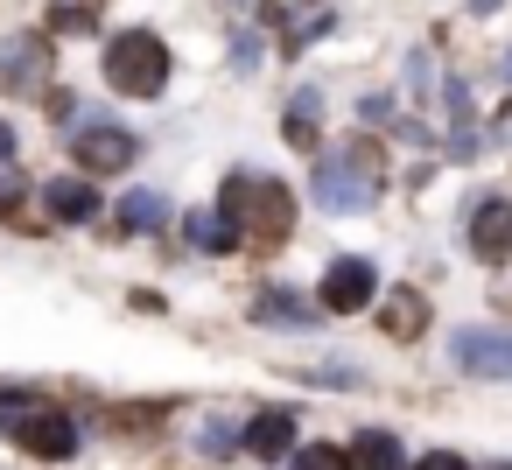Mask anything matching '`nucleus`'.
I'll return each instance as SVG.
<instances>
[{"instance_id": "f257e3e1", "label": "nucleus", "mask_w": 512, "mask_h": 470, "mask_svg": "<svg viewBox=\"0 0 512 470\" xmlns=\"http://www.w3.org/2000/svg\"><path fill=\"white\" fill-rule=\"evenodd\" d=\"M379 183H386V155H379L372 141H344L337 155H323V162H316L309 197H316L330 218H358V211H372V204H379Z\"/></svg>"}, {"instance_id": "f03ea898", "label": "nucleus", "mask_w": 512, "mask_h": 470, "mask_svg": "<svg viewBox=\"0 0 512 470\" xmlns=\"http://www.w3.org/2000/svg\"><path fill=\"white\" fill-rule=\"evenodd\" d=\"M218 211H225V225L246 232L253 246H281V239L295 232V197H288V183H274V176H225Z\"/></svg>"}, {"instance_id": "7ed1b4c3", "label": "nucleus", "mask_w": 512, "mask_h": 470, "mask_svg": "<svg viewBox=\"0 0 512 470\" xmlns=\"http://www.w3.org/2000/svg\"><path fill=\"white\" fill-rule=\"evenodd\" d=\"M169 71H176V57H169V43L155 29H120L106 43V85L120 99H162L169 92Z\"/></svg>"}, {"instance_id": "20e7f679", "label": "nucleus", "mask_w": 512, "mask_h": 470, "mask_svg": "<svg viewBox=\"0 0 512 470\" xmlns=\"http://www.w3.org/2000/svg\"><path fill=\"white\" fill-rule=\"evenodd\" d=\"M8 435H15V449H29V456H43V463L78 456V421L57 414V407H22V414L8 421Z\"/></svg>"}, {"instance_id": "39448f33", "label": "nucleus", "mask_w": 512, "mask_h": 470, "mask_svg": "<svg viewBox=\"0 0 512 470\" xmlns=\"http://www.w3.org/2000/svg\"><path fill=\"white\" fill-rule=\"evenodd\" d=\"M449 358H456L470 379H512V330L463 323V330H449Z\"/></svg>"}, {"instance_id": "423d86ee", "label": "nucleus", "mask_w": 512, "mask_h": 470, "mask_svg": "<svg viewBox=\"0 0 512 470\" xmlns=\"http://www.w3.org/2000/svg\"><path fill=\"white\" fill-rule=\"evenodd\" d=\"M71 162L85 176H120L134 162V134L127 127H71Z\"/></svg>"}, {"instance_id": "0eeeda50", "label": "nucleus", "mask_w": 512, "mask_h": 470, "mask_svg": "<svg viewBox=\"0 0 512 470\" xmlns=\"http://www.w3.org/2000/svg\"><path fill=\"white\" fill-rule=\"evenodd\" d=\"M57 71V57H50V43L43 36H8L0 43V92H43V78Z\"/></svg>"}, {"instance_id": "6e6552de", "label": "nucleus", "mask_w": 512, "mask_h": 470, "mask_svg": "<svg viewBox=\"0 0 512 470\" xmlns=\"http://www.w3.org/2000/svg\"><path fill=\"white\" fill-rule=\"evenodd\" d=\"M470 253L484 267H505L512 260V197H484L470 211Z\"/></svg>"}, {"instance_id": "1a4fd4ad", "label": "nucleus", "mask_w": 512, "mask_h": 470, "mask_svg": "<svg viewBox=\"0 0 512 470\" xmlns=\"http://www.w3.org/2000/svg\"><path fill=\"white\" fill-rule=\"evenodd\" d=\"M372 288H379L372 260H330V274H323V309H337V316H358V309L372 302Z\"/></svg>"}, {"instance_id": "9d476101", "label": "nucleus", "mask_w": 512, "mask_h": 470, "mask_svg": "<svg viewBox=\"0 0 512 470\" xmlns=\"http://www.w3.org/2000/svg\"><path fill=\"white\" fill-rule=\"evenodd\" d=\"M43 204H50V218H64V225H85V218H99V190H92L85 176H57V183L43 190Z\"/></svg>"}, {"instance_id": "9b49d317", "label": "nucleus", "mask_w": 512, "mask_h": 470, "mask_svg": "<svg viewBox=\"0 0 512 470\" xmlns=\"http://www.w3.org/2000/svg\"><path fill=\"white\" fill-rule=\"evenodd\" d=\"M246 449H253V456H267V463H281V456L295 449V414H288V407H267V414H253V428H246Z\"/></svg>"}, {"instance_id": "f8f14e48", "label": "nucleus", "mask_w": 512, "mask_h": 470, "mask_svg": "<svg viewBox=\"0 0 512 470\" xmlns=\"http://www.w3.org/2000/svg\"><path fill=\"white\" fill-rule=\"evenodd\" d=\"M281 134H288V148H316L323 141V92H295L288 99V120H281Z\"/></svg>"}, {"instance_id": "ddd939ff", "label": "nucleus", "mask_w": 512, "mask_h": 470, "mask_svg": "<svg viewBox=\"0 0 512 470\" xmlns=\"http://www.w3.org/2000/svg\"><path fill=\"white\" fill-rule=\"evenodd\" d=\"M113 225H120V232H162V225H169V204H162L155 190H127V197L113 204Z\"/></svg>"}, {"instance_id": "4468645a", "label": "nucleus", "mask_w": 512, "mask_h": 470, "mask_svg": "<svg viewBox=\"0 0 512 470\" xmlns=\"http://www.w3.org/2000/svg\"><path fill=\"white\" fill-rule=\"evenodd\" d=\"M400 463H407V449L386 428H358L351 435V470H400Z\"/></svg>"}, {"instance_id": "2eb2a0df", "label": "nucleus", "mask_w": 512, "mask_h": 470, "mask_svg": "<svg viewBox=\"0 0 512 470\" xmlns=\"http://www.w3.org/2000/svg\"><path fill=\"white\" fill-rule=\"evenodd\" d=\"M379 323H386V337H400V344H407V337H421V330H428V302H421L414 288H393V302L379 309Z\"/></svg>"}, {"instance_id": "dca6fc26", "label": "nucleus", "mask_w": 512, "mask_h": 470, "mask_svg": "<svg viewBox=\"0 0 512 470\" xmlns=\"http://www.w3.org/2000/svg\"><path fill=\"white\" fill-rule=\"evenodd\" d=\"M183 232H190V246H197V253H225V246L239 239V232L225 225V211H190V218H183Z\"/></svg>"}, {"instance_id": "f3484780", "label": "nucleus", "mask_w": 512, "mask_h": 470, "mask_svg": "<svg viewBox=\"0 0 512 470\" xmlns=\"http://www.w3.org/2000/svg\"><path fill=\"white\" fill-rule=\"evenodd\" d=\"M288 470H351V449H337V442H295Z\"/></svg>"}, {"instance_id": "a211bd4d", "label": "nucleus", "mask_w": 512, "mask_h": 470, "mask_svg": "<svg viewBox=\"0 0 512 470\" xmlns=\"http://www.w3.org/2000/svg\"><path fill=\"white\" fill-rule=\"evenodd\" d=\"M253 316H260V323H309V309H302L295 295H274V288L253 295Z\"/></svg>"}, {"instance_id": "6ab92c4d", "label": "nucleus", "mask_w": 512, "mask_h": 470, "mask_svg": "<svg viewBox=\"0 0 512 470\" xmlns=\"http://www.w3.org/2000/svg\"><path fill=\"white\" fill-rule=\"evenodd\" d=\"M197 442H204V456H232V449H239V428H232V421H204Z\"/></svg>"}, {"instance_id": "aec40b11", "label": "nucleus", "mask_w": 512, "mask_h": 470, "mask_svg": "<svg viewBox=\"0 0 512 470\" xmlns=\"http://www.w3.org/2000/svg\"><path fill=\"white\" fill-rule=\"evenodd\" d=\"M232 64H239V71H253V64H260V43H253V36H239V43H232Z\"/></svg>"}, {"instance_id": "412c9836", "label": "nucleus", "mask_w": 512, "mask_h": 470, "mask_svg": "<svg viewBox=\"0 0 512 470\" xmlns=\"http://www.w3.org/2000/svg\"><path fill=\"white\" fill-rule=\"evenodd\" d=\"M414 470H470V463H463V456H449V449H435V456H421Z\"/></svg>"}, {"instance_id": "4be33fe9", "label": "nucleus", "mask_w": 512, "mask_h": 470, "mask_svg": "<svg viewBox=\"0 0 512 470\" xmlns=\"http://www.w3.org/2000/svg\"><path fill=\"white\" fill-rule=\"evenodd\" d=\"M8 155H15V127H8V120H0V162H8Z\"/></svg>"}, {"instance_id": "5701e85b", "label": "nucleus", "mask_w": 512, "mask_h": 470, "mask_svg": "<svg viewBox=\"0 0 512 470\" xmlns=\"http://www.w3.org/2000/svg\"><path fill=\"white\" fill-rule=\"evenodd\" d=\"M498 78H512V57H498Z\"/></svg>"}, {"instance_id": "b1692460", "label": "nucleus", "mask_w": 512, "mask_h": 470, "mask_svg": "<svg viewBox=\"0 0 512 470\" xmlns=\"http://www.w3.org/2000/svg\"><path fill=\"white\" fill-rule=\"evenodd\" d=\"M491 470H512V463H491Z\"/></svg>"}]
</instances>
